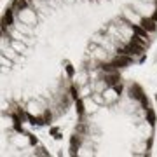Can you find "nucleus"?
Returning <instances> with one entry per match:
<instances>
[{"instance_id":"obj_1","label":"nucleus","mask_w":157,"mask_h":157,"mask_svg":"<svg viewBox=\"0 0 157 157\" xmlns=\"http://www.w3.org/2000/svg\"><path fill=\"white\" fill-rule=\"evenodd\" d=\"M133 63V60L128 56V54H119L115 60H114V67L115 68H126V67H129Z\"/></svg>"},{"instance_id":"obj_2","label":"nucleus","mask_w":157,"mask_h":157,"mask_svg":"<svg viewBox=\"0 0 157 157\" xmlns=\"http://www.w3.org/2000/svg\"><path fill=\"white\" fill-rule=\"evenodd\" d=\"M140 25H141L147 32H155V28H157V26H155V21H154L152 18H143Z\"/></svg>"},{"instance_id":"obj_3","label":"nucleus","mask_w":157,"mask_h":157,"mask_svg":"<svg viewBox=\"0 0 157 157\" xmlns=\"http://www.w3.org/2000/svg\"><path fill=\"white\" fill-rule=\"evenodd\" d=\"M79 145H80V140H79V136H77V134H73V136L70 138V154H72V155H75V154H77Z\"/></svg>"},{"instance_id":"obj_4","label":"nucleus","mask_w":157,"mask_h":157,"mask_svg":"<svg viewBox=\"0 0 157 157\" xmlns=\"http://www.w3.org/2000/svg\"><path fill=\"white\" fill-rule=\"evenodd\" d=\"M131 28H133V32L136 33V35H140L141 38H148V32L141 26V25H129Z\"/></svg>"},{"instance_id":"obj_5","label":"nucleus","mask_w":157,"mask_h":157,"mask_svg":"<svg viewBox=\"0 0 157 157\" xmlns=\"http://www.w3.org/2000/svg\"><path fill=\"white\" fill-rule=\"evenodd\" d=\"M129 93H131V98H136L138 101H140V99H141V96H143V91H141V87H140L138 84L131 86V87H129Z\"/></svg>"},{"instance_id":"obj_6","label":"nucleus","mask_w":157,"mask_h":157,"mask_svg":"<svg viewBox=\"0 0 157 157\" xmlns=\"http://www.w3.org/2000/svg\"><path fill=\"white\" fill-rule=\"evenodd\" d=\"M2 25H4V26H9V25H12V9H5V12H4V18H2Z\"/></svg>"},{"instance_id":"obj_7","label":"nucleus","mask_w":157,"mask_h":157,"mask_svg":"<svg viewBox=\"0 0 157 157\" xmlns=\"http://www.w3.org/2000/svg\"><path fill=\"white\" fill-rule=\"evenodd\" d=\"M147 122H148L150 126H154V124H155V112H154L152 108H148V110H147Z\"/></svg>"},{"instance_id":"obj_8","label":"nucleus","mask_w":157,"mask_h":157,"mask_svg":"<svg viewBox=\"0 0 157 157\" xmlns=\"http://www.w3.org/2000/svg\"><path fill=\"white\" fill-rule=\"evenodd\" d=\"M26 119H28V121H30V124H33V126H40V124H45V122H44V119H40V117L26 115Z\"/></svg>"},{"instance_id":"obj_9","label":"nucleus","mask_w":157,"mask_h":157,"mask_svg":"<svg viewBox=\"0 0 157 157\" xmlns=\"http://www.w3.org/2000/svg\"><path fill=\"white\" fill-rule=\"evenodd\" d=\"M75 105H77V112L82 115V114H84V101H82L80 98H77V99H75Z\"/></svg>"},{"instance_id":"obj_10","label":"nucleus","mask_w":157,"mask_h":157,"mask_svg":"<svg viewBox=\"0 0 157 157\" xmlns=\"http://www.w3.org/2000/svg\"><path fill=\"white\" fill-rule=\"evenodd\" d=\"M16 5L19 9H26L28 7V0H16Z\"/></svg>"},{"instance_id":"obj_11","label":"nucleus","mask_w":157,"mask_h":157,"mask_svg":"<svg viewBox=\"0 0 157 157\" xmlns=\"http://www.w3.org/2000/svg\"><path fill=\"white\" fill-rule=\"evenodd\" d=\"M131 42H134V44H138V45H141V47H145V42L141 40V37H140V35H134Z\"/></svg>"},{"instance_id":"obj_12","label":"nucleus","mask_w":157,"mask_h":157,"mask_svg":"<svg viewBox=\"0 0 157 157\" xmlns=\"http://www.w3.org/2000/svg\"><path fill=\"white\" fill-rule=\"evenodd\" d=\"M107 82H108V84H117V82H119V75H108V77H107Z\"/></svg>"},{"instance_id":"obj_13","label":"nucleus","mask_w":157,"mask_h":157,"mask_svg":"<svg viewBox=\"0 0 157 157\" xmlns=\"http://www.w3.org/2000/svg\"><path fill=\"white\" fill-rule=\"evenodd\" d=\"M140 103L143 105V108H145V110H148V99H147V96H145V94L141 96V99H140Z\"/></svg>"},{"instance_id":"obj_14","label":"nucleus","mask_w":157,"mask_h":157,"mask_svg":"<svg viewBox=\"0 0 157 157\" xmlns=\"http://www.w3.org/2000/svg\"><path fill=\"white\" fill-rule=\"evenodd\" d=\"M103 70H107V72H115V67H114V63H112V65H103Z\"/></svg>"},{"instance_id":"obj_15","label":"nucleus","mask_w":157,"mask_h":157,"mask_svg":"<svg viewBox=\"0 0 157 157\" xmlns=\"http://www.w3.org/2000/svg\"><path fill=\"white\" fill-rule=\"evenodd\" d=\"M51 117H52V115H51V112H45V114H44V122H45V124H49V122H51Z\"/></svg>"},{"instance_id":"obj_16","label":"nucleus","mask_w":157,"mask_h":157,"mask_svg":"<svg viewBox=\"0 0 157 157\" xmlns=\"http://www.w3.org/2000/svg\"><path fill=\"white\" fill-rule=\"evenodd\" d=\"M67 73H68L70 77L73 75V67H72V65H67Z\"/></svg>"},{"instance_id":"obj_17","label":"nucleus","mask_w":157,"mask_h":157,"mask_svg":"<svg viewBox=\"0 0 157 157\" xmlns=\"http://www.w3.org/2000/svg\"><path fill=\"white\" fill-rule=\"evenodd\" d=\"M70 93H72V96H73V99H77V98H79V96H77L79 93H77V89H75V87H72V89H70Z\"/></svg>"},{"instance_id":"obj_18","label":"nucleus","mask_w":157,"mask_h":157,"mask_svg":"<svg viewBox=\"0 0 157 157\" xmlns=\"http://www.w3.org/2000/svg\"><path fill=\"white\" fill-rule=\"evenodd\" d=\"M115 91H117V93H121V91H122V86H121V84H119V86H115Z\"/></svg>"},{"instance_id":"obj_19","label":"nucleus","mask_w":157,"mask_h":157,"mask_svg":"<svg viewBox=\"0 0 157 157\" xmlns=\"http://www.w3.org/2000/svg\"><path fill=\"white\" fill-rule=\"evenodd\" d=\"M152 19H154V21H157V11L154 12V16H152Z\"/></svg>"},{"instance_id":"obj_20","label":"nucleus","mask_w":157,"mask_h":157,"mask_svg":"<svg viewBox=\"0 0 157 157\" xmlns=\"http://www.w3.org/2000/svg\"><path fill=\"white\" fill-rule=\"evenodd\" d=\"M155 2H157V0H155Z\"/></svg>"}]
</instances>
